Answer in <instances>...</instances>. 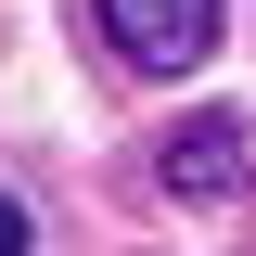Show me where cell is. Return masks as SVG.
<instances>
[{"label":"cell","instance_id":"1","mask_svg":"<svg viewBox=\"0 0 256 256\" xmlns=\"http://www.w3.org/2000/svg\"><path fill=\"white\" fill-rule=\"evenodd\" d=\"M90 26L141 77H192V64L218 52V0H90Z\"/></svg>","mask_w":256,"mask_h":256},{"label":"cell","instance_id":"2","mask_svg":"<svg viewBox=\"0 0 256 256\" xmlns=\"http://www.w3.org/2000/svg\"><path fill=\"white\" fill-rule=\"evenodd\" d=\"M154 166H166V192H180V205H230V192H244V128H230V116H192Z\"/></svg>","mask_w":256,"mask_h":256},{"label":"cell","instance_id":"3","mask_svg":"<svg viewBox=\"0 0 256 256\" xmlns=\"http://www.w3.org/2000/svg\"><path fill=\"white\" fill-rule=\"evenodd\" d=\"M0 256H26V205H13V192H0Z\"/></svg>","mask_w":256,"mask_h":256}]
</instances>
